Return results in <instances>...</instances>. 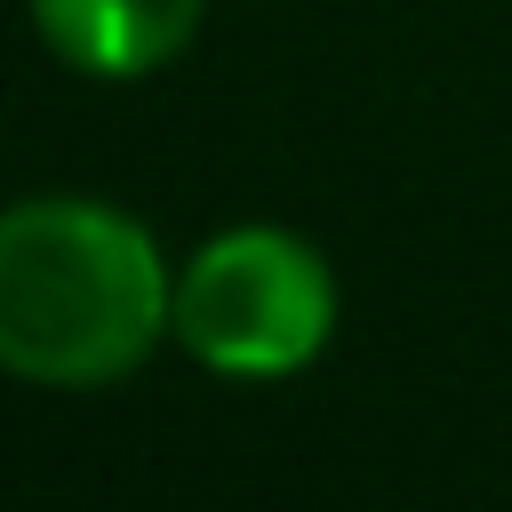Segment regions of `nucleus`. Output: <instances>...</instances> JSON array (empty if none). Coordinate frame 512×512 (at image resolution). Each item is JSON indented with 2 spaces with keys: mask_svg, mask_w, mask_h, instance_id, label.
I'll use <instances>...</instances> for the list:
<instances>
[{
  "mask_svg": "<svg viewBox=\"0 0 512 512\" xmlns=\"http://www.w3.org/2000/svg\"><path fill=\"white\" fill-rule=\"evenodd\" d=\"M176 312L160 240L88 192H32L0 208V376L96 392L128 376Z\"/></svg>",
  "mask_w": 512,
  "mask_h": 512,
  "instance_id": "1",
  "label": "nucleus"
},
{
  "mask_svg": "<svg viewBox=\"0 0 512 512\" xmlns=\"http://www.w3.org/2000/svg\"><path fill=\"white\" fill-rule=\"evenodd\" d=\"M168 336L216 376H296L336 336V272L288 224H232L176 272Z\"/></svg>",
  "mask_w": 512,
  "mask_h": 512,
  "instance_id": "2",
  "label": "nucleus"
},
{
  "mask_svg": "<svg viewBox=\"0 0 512 512\" xmlns=\"http://www.w3.org/2000/svg\"><path fill=\"white\" fill-rule=\"evenodd\" d=\"M48 56H64L88 80H144L176 64V48L200 32L208 0H24Z\"/></svg>",
  "mask_w": 512,
  "mask_h": 512,
  "instance_id": "3",
  "label": "nucleus"
}]
</instances>
